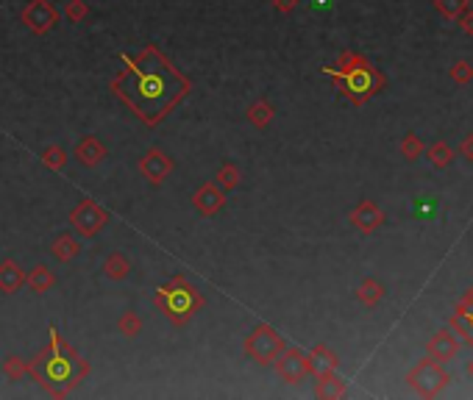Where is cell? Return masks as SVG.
Listing matches in <instances>:
<instances>
[{"instance_id":"cell-1","label":"cell","mask_w":473,"mask_h":400,"mask_svg":"<svg viewBox=\"0 0 473 400\" xmlns=\"http://www.w3.org/2000/svg\"><path fill=\"white\" fill-rule=\"evenodd\" d=\"M123 64L126 70L112 81V92L148 125L162 123L165 114L190 92V81L153 45H148L137 59L123 56Z\"/></svg>"},{"instance_id":"cell-2","label":"cell","mask_w":473,"mask_h":400,"mask_svg":"<svg viewBox=\"0 0 473 400\" xmlns=\"http://www.w3.org/2000/svg\"><path fill=\"white\" fill-rule=\"evenodd\" d=\"M28 370L33 373V378L39 381V387H45L50 395H67L73 392L84 376L89 373L87 362L59 337L56 328H50V342L47 348L28 364Z\"/></svg>"},{"instance_id":"cell-3","label":"cell","mask_w":473,"mask_h":400,"mask_svg":"<svg viewBox=\"0 0 473 400\" xmlns=\"http://www.w3.org/2000/svg\"><path fill=\"white\" fill-rule=\"evenodd\" d=\"M323 72L334 81V86H337L354 106L368 103L373 95H379V92L384 89V75H382L362 53H354V50L340 53L337 67H326Z\"/></svg>"},{"instance_id":"cell-4","label":"cell","mask_w":473,"mask_h":400,"mask_svg":"<svg viewBox=\"0 0 473 400\" xmlns=\"http://www.w3.org/2000/svg\"><path fill=\"white\" fill-rule=\"evenodd\" d=\"M156 306L167 314V320L173 325H184L204 306V298H201V292L184 275H176L170 284H165L156 292Z\"/></svg>"},{"instance_id":"cell-5","label":"cell","mask_w":473,"mask_h":400,"mask_svg":"<svg viewBox=\"0 0 473 400\" xmlns=\"http://www.w3.org/2000/svg\"><path fill=\"white\" fill-rule=\"evenodd\" d=\"M407 384H410V390L418 392L421 398H437V395H443V392L449 390L451 376L443 370L440 362H435L432 356H426V359H421V362L410 370Z\"/></svg>"},{"instance_id":"cell-6","label":"cell","mask_w":473,"mask_h":400,"mask_svg":"<svg viewBox=\"0 0 473 400\" xmlns=\"http://www.w3.org/2000/svg\"><path fill=\"white\" fill-rule=\"evenodd\" d=\"M284 348H287L284 339H281L270 325H259V328L245 339V353H248L256 364H273Z\"/></svg>"},{"instance_id":"cell-7","label":"cell","mask_w":473,"mask_h":400,"mask_svg":"<svg viewBox=\"0 0 473 400\" xmlns=\"http://www.w3.org/2000/svg\"><path fill=\"white\" fill-rule=\"evenodd\" d=\"M273 364L284 384H301L309 376V356L301 348H284Z\"/></svg>"},{"instance_id":"cell-8","label":"cell","mask_w":473,"mask_h":400,"mask_svg":"<svg viewBox=\"0 0 473 400\" xmlns=\"http://www.w3.org/2000/svg\"><path fill=\"white\" fill-rule=\"evenodd\" d=\"M70 222L75 225V231H78L81 236H95V233L109 222V214H106L98 203L84 200V203H78V208L70 214Z\"/></svg>"},{"instance_id":"cell-9","label":"cell","mask_w":473,"mask_h":400,"mask_svg":"<svg viewBox=\"0 0 473 400\" xmlns=\"http://www.w3.org/2000/svg\"><path fill=\"white\" fill-rule=\"evenodd\" d=\"M56 20H59V14H56V8H53L47 0H31V3L22 8V22H25L33 33L50 31V28L56 25Z\"/></svg>"},{"instance_id":"cell-10","label":"cell","mask_w":473,"mask_h":400,"mask_svg":"<svg viewBox=\"0 0 473 400\" xmlns=\"http://www.w3.org/2000/svg\"><path fill=\"white\" fill-rule=\"evenodd\" d=\"M449 328L465 339V345L473 348V286L463 295V300L457 303L454 314L449 317Z\"/></svg>"},{"instance_id":"cell-11","label":"cell","mask_w":473,"mask_h":400,"mask_svg":"<svg viewBox=\"0 0 473 400\" xmlns=\"http://www.w3.org/2000/svg\"><path fill=\"white\" fill-rule=\"evenodd\" d=\"M457 353H460V337H457L451 328L437 331V334L429 337V342H426V356H432V359L440 362V364L457 359Z\"/></svg>"},{"instance_id":"cell-12","label":"cell","mask_w":473,"mask_h":400,"mask_svg":"<svg viewBox=\"0 0 473 400\" xmlns=\"http://www.w3.org/2000/svg\"><path fill=\"white\" fill-rule=\"evenodd\" d=\"M382 222H384V214H382V208H379L373 200H362V203H356V208L351 211V225H354L359 233H373Z\"/></svg>"},{"instance_id":"cell-13","label":"cell","mask_w":473,"mask_h":400,"mask_svg":"<svg viewBox=\"0 0 473 400\" xmlns=\"http://www.w3.org/2000/svg\"><path fill=\"white\" fill-rule=\"evenodd\" d=\"M306 356H309V373H312L315 378L331 376V373H337V367H340L337 353H334L331 348H326V345H315Z\"/></svg>"},{"instance_id":"cell-14","label":"cell","mask_w":473,"mask_h":400,"mask_svg":"<svg viewBox=\"0 0 473 400\" xmlns=\"http://www.w3.org/2000/svg\"><path fill=\"white\" fill-rule=\"evenodd\" d=\"M140 170H142V176L148 178V181H153V184H159L170 170H173V162L162 153V151H151L145 159H142V164H140Z\"/></svg>"},{"instance_id":"cell-15","label":"cell","mask_w":473,"mask_h":400,"mask_svg":"<svg viewBox=\"0 0 473 400\" xmlns=\"http://www.w3.org/2000/svg\"><path fill=\"white\" fill-rule=\"evenodd\" d=\"M195 208L201 211V214H218L220 208H223V203H226V195L215 187V184H204L198 192H195Z\"/></svg>"},{"instance_id":"cell-16","label":"cell","mask_w":473,"mask_h":400,"mask_svg":"<svg viewBox=\"0 0 473 400\" xmlns=\"http://www.w3.org/2000/svg\"><path fill=\"white\" fill-rule=\"evenodd\" d=\"M345 381L337 376V373H331V376H320L317 378V384H315V395L323 400H334V398H345Z\"/></svg>"},{"instance_id":"cell-17","label":"cell","mask_w":473,"mask_h":400,"mask_svg":"<svg viewBox=\"0 0 473 400\" xmlns=\"http://www.w3.org/2000/svg\"><path fill=\"white\" fill-rule=\"evenodd\" d=\"M22 281H25V275H22V270L11 261V259H6L3 264H0V292H6V295H14L20 286H22Z\"/></svg>"},{"instance_id":"cell-18","label":"cell","mask_w":473,"mask_h":400,"mask_svg":"<svg viewBox=\"0 0 473 400\" xmlns=\"http://www.w3.org/2000/svg\"><path fill=\"white\" fill-rule=\"evenodd\" d=\"M75 156H78L84 164L95 167V164H100V159L106 156V151H103V145H100L95 137H84V139L78 142V148H75Z\"/></svg>"},{"instance_id":"cell-19","label":"cell","mask_w":473,"mask_h":400,"mask_svg":"<svg viewBox=\"0 0 473 400\" xmlns=\"http://www.w3.org/2000/svg\"><path fill=\"white\" fill-rule=\"evenodd\" d=\"M356 298H359V303H362V306L373 309V306H379V303H382V298H384V286H382L376 278H365V281L359 284V289H356Z\"/></svg>"},{"instance_id":"cell-20","label":"cell","mask_w":473,"mask_h":400,"mask_svg":"<svg viewBox=\"0 0 473 400\" xmlns=\"http://www.w3.org/2000/svg\"><path fill=\"white\" fill-rule=\"evenodd\" d=\"M426 156L435 167H449L454 162V151H451L449 142H435L432 148H426Z\"/></svg>"},{"instance_id":"cell-21","label":"cell","mask_w":473,"mask_h":400,"mask_svg":"<svg viewBox=\"0 0 473 400\" xmlns=\"http://www.w3.org/2000/svg\"><path fill=\"white\" fill-rule=\"evenodd\" d=\"M50 250H53V256H56L59 261H70V259H75V256H78V250H81V247H78V242H75L73 236H67V233H64V236H59V239L53 242V247H50Z\"/></svg>"},{"instance_id":"cell-22","label":"cell","mask_w":473,"mask_h":400,"mask_svg":"<svg viewBox=\"0 0 473 400\" xmlns=\"http://www.w3.org/2000/svg\"><path fill=\"white\" fill-rule=\"evenodd\" d=\"M28 284H31V289L36 295H42V292H47L56 284V278H53V272L47 267H33V272L28 275Z\"/></svg>"},{"instance_id":"cell-23","label":"cell","mask_w":473,"mask_h":400,"mask_svg":"<svg viewBox=\"0 0 473 400\" xmlns=\"http://www.w3.org/2000/svg\"><path fill=\"white\" fill-rule=\"evenodd\" d=\"M248 120H250L256 128H264V125L273 120V106H270L267 100H259V103H253V106L248 109Z\"/></svg>"},{"instance_id":"cell-24","label":"cell","mask_w":473,"mask_h":400,"mask_svg":"<svg viewBox=\"0 0 473 400\" xmlns=\"http://www.w3.org/2000/svg\"><path fill=\"white\" fill-rule=\"evenodd\" d=\"M423 142H421V137L418 134H407L404 139H401V156L407 159V162H415V159H421L423 156Z\"/></svg>"},{"instance_id":"cell-25","label":"cell","mask_w":473,"mask_h":400,"mask_svg":"<svg viewBox=\"0 0 473 400\" xmlns=\"http://www.w3.org/2000/svg\"><path fill=\"white\" fill-rule=\"evenodd\" d=\"M471 6V0H435V8L446 17V20H460V14Z\"/></svg>"},{"instance_id":"cell-26","label":"cell","mask_w":473,"mask_h":400,"mask_svg":"<svg viewBox=\"0 0 473 400\" xmlns=\"http://www.w3.org/2000/svg\"><path fill=\"white\" fill-rule=\"evenodd\" d=\"M451 81H454L457 86H465V84H471V81H473V64H471V61H465V59L454 61V64H451Z\"/></svg>"},{"instance_id":"cell-27","label":"cell","mask_w":473,"mask_h":400,"mask_svg":"<svg viewBox=\"0 0 473 400\" xmlns=\"http://www.w3.org/2000/svg\"><path fill=\"white\" fill-rule=\"evenodd\" d=\"M106 275L109 278H114V281H120V278H126L128 275V261L123 259V256H109L106 259Z\"/></svg>"},{"instance_id":"cell-28","label":"cell","mask_w":473,"mask_h":400,"mask_svg":"<svg viewBox=\"0 0 473 400\" xmlns=\"http://www.w3.org/2000/svg\"><path fill=\"white\" fill-rule=\"evenodd\" d=\"M218 184H220L223 190H234L236 184H239V170H236L234 164L220 167V173H218Z\"/></svg>"},{"instance_id":"cell-29","label":"cell","mask_w":473,"mask_h":400,"mask_svg":"<svg viewBox=\"0 0 473 400\" xmlns=\"http://www.w3.org/2000/svg\"><path fill=\"white\" fill-rule=\"evenodd\" d=\"M140 328H142V323H140V317L137 314H123V320H120V331L126 334V337H137L140 334Z\"/></svg>"},{"instance_id":"cell-30","label":"cell","mask_w":473,"mask_h":400,"mask_svg":"<svg viewBox=\"0 0 473 400\" xmlns=\"http://www.w3.org/2000/svg\"><path fill=\"white\" fill-rule=\"evenodd\" d=\"M42 162H45V167H53V170H61V167H64V153H61L59 148H50V151H45V156H42Z\"/></svg>"},{"instance_id":"cell-31","label":"cell","mask_w":473,"mask_h":400,"mask_svg":"<svg viewBox=\"0 0 473 400\" xmlns=\"http://www.w3.org/2000/svg\"><path fill=\"white\" fill-rule=\"evenodd\" d=\"M87 3L84 0H73V3H67V17L73 20V22H81L84 17H87Z\"/></svg>"},{"instance_id":"cell-32","label":"cell","mask_w":473,"mask_h":400,"mask_svg":"<svg viewBox=\"0 0 473 400\" xmlns=\"http://www.w3.org/2000/svg\"><path fill=\"white\" fill-rule=\"evenodd\" d=\"M460 28L468 33V36H473V8L468 6L463 14H460Z\"/></svg>"},{"instance_id":"cell-33","label":"cell","mask_w":473,"mask_h":400,"mask_svg":"<svg viewBox=\"0 0 473 400\" xmlns=\"http://www.w3.org/2000/svg\"><path fill=\"white\" fill-rule=\"evenodd\" d=\"M460 153H463L468 162H473V134H468V137L463 139V145H460Z\"/></svg>"},{"instance_id":"cell-34","label":"cell","mask_w":473,"mask_h":400,"mask_svg":"<svg viewBox=\"0 0 473 400\" xmlns=\"http://www.w3.org/2000/svg\"><path fill=\"white\" fill-rule=\"evenodd\" d=\"M273 6H276V11H281V14H290V11L298 6V0H273Z\"/></svg>"},{"instance_id":"cell-35","label":"cell","mask_w":473,"mask_h":400,"mask_svg":"<svg viewBox=\"0 0 473 400\" xmlns=\"http://www.w3.org/2000/svg\"><path fill=\"white\" fill-rule=\"evenodd\" d=\"M465 373H468V378H471V381H473V359H471V362H468V367H465Z\"/></svg>"}]
</instances>
